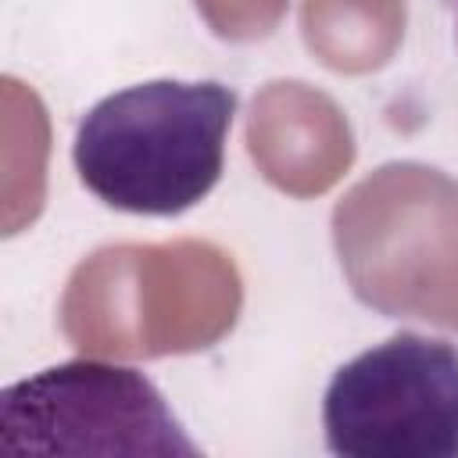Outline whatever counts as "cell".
I'll list each match as a JSON object with an SVG mask.
<instances>
[{
    "mask_svg": "<svg viewBox=\"0 0 458 458\" xmlns=\"http://www.w3.org/2000/svg\"><path fill=\"white\" fill-rule=\"evenodd\" d=\"M7 454H200L161 390L129 365L75 358L0 390Z\"/></svg>",
    "mask_w": 458,
    "mask_h": 458,
    "instance_id": "cell-3",
    "label": "cell"
},
{
    "mask_svg": "<svg viewBox=\"0 0 458 458\" xmlns=\"http://www.w3.org/2000/svg\"><path fill=\"white\" fill-rule=\"evenodd\" d=\"M322 429L340 458H458V347L397 333L344 361Z\"/></svg>",
    "mask_w": 458,
    "mask_h": 458,
    "instance_id": "cell-2",
    "label": "cell"
},
{
    "mask_svg": "<svg viewBox=\"0 0 458 458\" xmlns=\"http://www.w3.org/2000/svg\"><path fill=\"white\" fill-rule=\"evenodd\" d=\"M236 93L222 82L154 79L97 100L72 143L82 186L114 211L182 215L222 179Z\"/></svg>",
    "mask_w": 458,
    "mask_h": 458,
    "instance_id": "cell-1",
    "label": "cell"
}]
</instances>
